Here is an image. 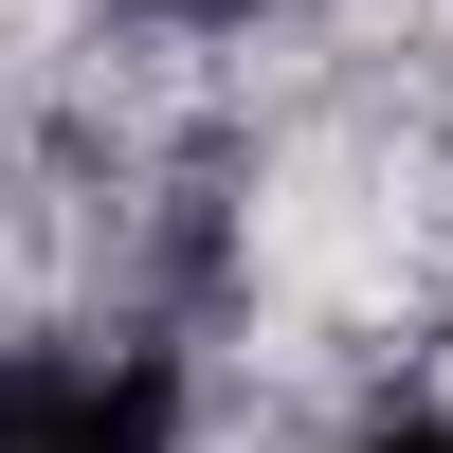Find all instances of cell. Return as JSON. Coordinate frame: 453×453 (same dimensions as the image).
I'll return each instance as SVG.
<instances>
[{"mask_svg": "<svg viewBox=\"0 0 453 453\" xmlns=\"http://www.w3.org/2000/svg\"><path fill=\"white\" fill-rule=\"evenodd\" d=\"M164 19H236V0H164Z\"/></svg>", "mask_w": 453, "mask_h": 453, "instance_id": "3", "label": "cell"}, {"mask_svg": "<svg viewBox=\"0 0 453 453\" xmlns=\"http://www.w3.org/2000/svg\"><path fill=\"white\" fill-rule=\"evenodd\" d=\"M0 453H181L164 363H0Z\"/></svg>", "mask_w": 453, "mask_h": 453, "instance_id": "1", "label": "cell"}, {"mask_svg": "<svg viewBox=\"0 0 453 453\" xmlns=\"http://www.w3.org/2000/svg\"><path fill=\"white\" fill-rule=\"evenodd\" d=\"M363 453H453V418H381V435H363Z\"/></svg>", "mask_w": 453, "mask_h": 453, "instance_id": "2", "label": "cell"}]
</instances>
